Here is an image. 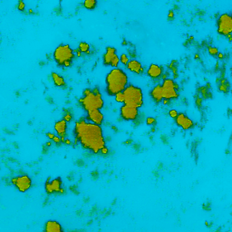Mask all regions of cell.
Here are the masks:
<instances>
[{"label": "cell", "instance_id": "d6a6232c", "mask_svg": "<svg viewBox=\"0 0 232 232\" xmlns=\"http://www.w3.org/2000/svg\"><path fill=\"white\" fill-rule=\"evenodd\" d=\"M169 114H170V116L171 118L175 119V118L177 117V115H178V112H177L176 110H170V112H169Z\"/></svg>", "mask_w": 232, "mask_h": 232}, {"label": "cell", "instance_id": "60d3db41", "mask_svg": "<svg viewBox=\"0 0 232 232\" xmlns=\"http://www.w3.org/2000/svg\"><path fill=\"white\" fill-rule=\"evenodd\" d=\"M218 57H219V59H222V58H223V54H219V53H218Z\"/></svg>", "mask_w": 232, "mask_h": 232}, {"label": "cell", "instance_id": "f1b7e54d", "mask_svg": "<svg viewBox=\"0 0 232 232\" xmlns=\"http://www.w3.org/2000/svg\"><path fill=\"white\" fill-rule=\"evenodd\" d=\"M115 98V101L118 102H124V95H123V92H118L117 95L114 96Z\"/></svg>", "mask_w": 232, "mask_h": 232}, {"label": "cell", "instance_id": "4dcf8cb0", "mask_svg": "<svg viewBox=\"0 0 232 232\" xmlns=\"http://www.w3.org/2000/svg\"><path fill=\"white\" fill-rule=\"evenodd\" d=\"M146 122H147L148 125H155L156 121H155V119L153 118V117H148L147 120H146Z\"/></svg>", "mask_w": 232, "mask_h": 232}, {"label": "cell", "instance_id": "ac0fdd59", "mask_svg": "<svg viewBox=\"0 0 232 232\" xmlns=\"http://www.w3.org/2000/svg\"><path fill=\"white\" fill-rule=\"evenodd\" d=\"M62 183L63 182H62L61 178H55L50 182L54 193H59L60 190L62 189Z\"/></svg>", "mask_w": 232, "mask_h": 232}, {"label": "cell", "instance_id": "1f68e13d", "mask_svg": "<svg viewBox=\"0 0 232 232\" xmlns=\"http://www.w3.org/2000/svg\"><path fill=\"white\" fill-rule=\"evenodd\" d=\"M17 8H18V10H20V11H24L25 8H26L25 3L23 2V1H19V2H18V5H17Z\"/></svg>", "mask_w": 232, "mask_h": 232}, {"label": "cell", "instance_id": "8fae6325", "mask_svg": "<svg viewBox=\"0 0 232 232\" xmlns=\"http://www.w3.org/2000/svg\"><path fill=\"white\" fill-rule=\"evenodd\" d=\"M176 123L178 126H180L181 129L187 131L194 127V122L192 120H190L189 117H187L184 113H178L177 117L175 118Z\"/></svg>", "mask_w": 232, "mask_h": 232}, {"label": "cell", "instance_id": "3957f363", "mask_svg": "<svg viewBox=\"0 0 232 232\" xmlns=\"http://www.w3.org/2000/svg\"><path fill=\"white\" fill-rule=\"evenodd\" d=\"M54 59L60 66L70 67L72 65L73 58L74 57V51L67 44L58 45L53 54Z\"/></svg>", "mask_w": 232, "mask_h": 232}, {"label": "cell", "instance_id": "cb8c5ba5", "mask_svg": "<svg viewBox=\"0 0 232 232\" xmlns=\"http://www.w3.org/2000/svg\"><path fill=\"white\" fill-rule=\"evenodd\" d=\"M46 136H47L49 139H51V140H53V141H54L55 143H57V144H59V143L62 142L61 138H60L59 136H56V135H54V134H53V133H51V132H47V133H46Z\"/></svg>", "mask_w": 232, "mask_h": 232}, {"label": "cell", "instance_id": "f35d334b", "mask_svg": "<svg viewBox=\"0 0 232 232\" xmlns=\"http://www.w3.org/2000/svg\"><path fill=\"white\" fill-rule=\"evenodd\" d=\"M64 143H65V144H68V145H71V141H70V140H67V139H65Z\"/></svg>", "mask_w": 232, "mask_h": 232}, {"label": "cell", "instance_id": "7c38bea8", "mask_svg": "<svg viewBox=\"0 0 232 232\" xmlns=\"http://www.w3.org/2000/svg\"><path fill=\"white\" fill-rule=\"evenodd\" d=\"M54 128L55 132H57L58 136L61 138V141L63 143H64L65 141V135H66V131H67V122H65L64 119L58 121L54 123Z\"/></svg>", "mask_w": 232, "mask_h": 232}, {"label": "cell", "instance_id": "2e32d148", "mask_svg": "<svg viewBox=\"0 0 232 232\" xmlns=\"http://www.w3.org/2000/svg\"><path fill=\"white\" fill-rule=\"evenodd\" d=\"M150 97L153 98V100L157 102L160 103L163 101V95H162V88H161V84H157L155 85L152 91L150 92Z\"/></svg>", "mask_w": 232, "mask_h": 232}, {"label": "cell", "instance_id": "d590c367", "mask_svg": "<svg viewBox=\"0 0 232 232\" xmlns=\"http://www.w3.org/2000/svg\"><path fill=\"white\" fill-rule=\"evenodd\" d=\"M100 152H101V153H102V154L105 155V154H107V153H109V150H108V148L105 146V147H103V148L100 150Z\"/></svg>", "mask_w": 232, "mask_h": 232}, {"label": "cell", "instance_id": "30bf717a", "mask_svg": "<svg viewBox=\"0 0 232 232\" xmlns=\"http://www.w3.org/2000/svg\"><path fill=\"white\" fill-rule=\"evenodd\" d=\"M86 121L95 123L98 125H101L103 122L104 120V116L102 114V112L100 110H91L86 112V117H85Z\"/></svg>", "mask_w": 232, "mask_h": 232}, {"label": "cell", "instance_id": "7402d4cb", "mask_svg": "<svg viewBox=\"0 0 232 232\" xmlns=\"http://www.w3.org/2000/svg\"><path fill=\"white\" fill-rule=\"evenodd\" d=\"M79 51L81 53H89V50H90V45L89 44L85 43V42H81L79 44V47H78Z\"/></svg>", "mask_w": 232, "mask_h": 232}, {"label": "cell", "instance_id": "484cf974", "mask_svg": "<svg viewBox=\"0 0 232 232\" xmlns=\"http://www.w3.org/2000/svg\"><path fill=\"white\" fill-rule=\"evenodd\" d=\"M64 118H63V119H64L65 122H71V121H72V118H73L72 113L69 112V111H67V110H64Z\"/></svg>", "mask_w": 232, "mask_h": 232}, {"label": "cell", "instance_id": "e575fe53", "mask_svg": "<svg viewBox=\"0 0 232 232\" xmlns=\"http://www.w3.org/2000/svg\"><path fill=\"white\" fill-rule=\"evenodd\" d=\"M91 92H92V90L89 89V88H86V89H84V92H83V95H84V96H86V95H90Z\"/></svg>", "mask_w": 232, "mask_h": 232}, {"label": "cell", "instance_id": "5b68a950", "mask_svg": "<svg viewBox=\"0 0 232 232\" xmlns=\"http://www.w3.org/2000/svg\"><path fill=\"white\" fill-rule=\"evenodd\" d=\"M124 95V103L128 105L141 108L143 105V95L142 91L140 87L130 84L123 90Z\"/></svg>", "mask_w": 232, "mask_h": 232}, {"label": "cell", "instance_id": "9a60e30c", "mask_svg": "<svg viewBox=\"0 0 232 232\" xmlns=\"http://www.w3.org/2000/svg\"><path fill=\"white\" fill-rule=\"evenodd\" d=\"M126 67L129 71H131L134 74H142L144 72L143 66L142 65V64L140 62L137 61V60H130L128 64L126 65Z\"/></svg>", "mask_w": 232, "mask_h": 232}, {"label": "cell", "instance_id": "74e56055", "mask_svg": "<svg viewBox=\"0 0 232 232\" xmlns=\"http://www.w3.org/2000/svg\"><path fill=\"white\" fill-rule=\"evenodd\" d=\"M74 52H76V54H77V56H78V57L82 56V53H81V52L79 51V49H78V50H75Z\"/></svg>", "mask_w": 232, "mask_h": 232}, {"label": "cell", "instance_id": "4316f807", "mask_svg": "<svg viewBox=\"0 0 232 232\" xmlns=\"http://www.w3.org/2000/svg\"><path fill=\"white\" fill-rule=\"evenodd\" d=\"M120 64V58L118 57V55L116 54L114 57H113V59L112 60V63H111V66L113 67V68H117L118 65Z\"/></svg>", "mask_w": 232, "mask_h": 232}, {"label": "cell", "instance_id": "f546056e", "mask_svg": "<svg viewBox=\"0 0 232 232\" xmlns=\"http://www.w3.org/2000/svg\"><path fill=\"white\" fill-rule=\"evenodd\" d=\"M208 53H210L211 55H217L218 54V50L216 47H212V46H211V47H208Z\"/></svg>", "mask_w": 232, "mask_h": 232}, {"label": "cell", "instance_id": "8d00e7d4", "mask_svg": "<svg viewBox=\"0 0 232 232\" xmlns=\"http://www.w3.org/2000/svg\"><path fill=\"white\" fill-rule=\"evenodd\" d=\"M168 18H169L170 20H172V19L174 18V12H173V10H170V12H169Z\"/></svg>", "mask_w": 232, "mask_h": 232}, {"label": "cell", "instance_id": "9c48e42d", "mask_svg": "<svg viewBox=\"0 0 232 232\" xmlns=\"http://www.w3.org/2000/svg\"><path fill=\"white\" fill-rule=\"evenodd\" d=\"M12 183L21 192L27 191L32 186V180L27 175H22L12 179Z\"/></svg>", "mask_w": 232, "mask_h": 232}, {"label": "cell", "instance_id": "836d02e7", "mask_svg": "<svg viewBox=\"0 0 232 232\" xmlns=\"http://www.w3.org/2000/svg\"><path fill=\"white\" fill-rule=\"evenodd\" d=\"M196 104H197V106H198V107H201V105H202V99L200 98V97L197 98L196 99Z\"/></svg>", "mask_w": 232, "mask_h": 232}, {"label": "cell", "instance_id": "5bb4252c", "mask_svg": "<svg viewBox=\"0 0 232 232\" xmlns=\"http://www.w3.org/2000/svg\"><path fill=\"white\" fill-rule=\"evenodd\" d=\"M163 74V69L160 65L158 64H150L147 70V74L152 79H158Z\"/></svg>", "mask_w": 232, "mask_h": 232}, {"label": "cell", "instance_id": "603a6c76", "mask_svg": "<svg viewBox=\"0 0 232 232\" xmlns=\"http://www.w3.org/2000/svg\"><path fill=\"white\" fill-rule=\"evenodd\" d=\"M200 94H201V95L203 96V98H205V99L211 98V92H208V87L202 86V87H200Z\"/></svg>", "mask_w": 232, "mask_h": 232}, {"label": "cell", "instance_id": "44dd1931", "mask_svg": "<svg viewBox=\"0 0 232 232\" xmlns=\"http://www.w3.org/2000/svg\"><path fill=\"white\" fill-rule=\"evenodd\" d=\"M97 6V1L96 0H85L84 2V6L86 8V9H89V10H92L95 9Z\"/></svg>", "mask_w": 232, "mask_h": 232}, {"label": "cell", "instance_id": "277c9868", "mask_svg": "<svg viewBox=\"0 0 232 232\" xmlns=\"http://www.w3.org/2000/svg\"><path fill=\"white\" fill-rule=\"evenodd\" d=\"M79 103L82 105L85 112L95 109L100 110L104 106V102L98 87H95L94 90H92L90 95L84 96L83 98H80Z\"/></svg>", "mask_w": 232, "mask_h": 232}, {"label": "cell", "instance_id": "d4e9b609", "mask_svg": "<svg viewBox=\"0 0 232 232\" xmlns=\"http://www.w3.org/2000/svg\"><path fill=\"white\" fill-rule=\"evenodd\" d=\"M119 58H120V63H122L123 65H127V64H128V63H129V61H130L129 56L127 54H122Z\"/></svg>", "mask_w": 232, "mask_h": 232}, {"label": "cell", "instance_id": "7a4b0ae2", "mask_svg": "<svg viewBox=\"0 0 232 232\" xmlns=\"http://www.w3.org/2000/svg\"><path fill=\"white\" fill-rule=\"evenodd\" d=\"M106 92L110 96H115L118 92H123L128 85V76L120 68H113L105 78Z\"/></svg>", "mask_w": 232, "mask_h": 232}, {"label": "cell", "instance_id": "ba28073f", "mask_svg": "<svg viewBox=\"0 0 232 232\" xmlns=\"http://www.w3.org/2000/svg\"><path fill=\"white\" fill-rule=\"evenodd\" d=\"M120 115L125 121H134L139 117V109L124 103L120 109Z\"/></svg>", "mask_w": 232, "mask_h": 232}, {"label": "cell", "instance_id": "e0dca14e", "mask_svg": "<svg viewBox=\"0 0 232 232\" xmlns=\"http://www.w3.org/2000/svg\"><path fill=\"white\" fill-rule=\"evenodd\" d=\"M44 231L46 232H62L63 228L59 222L55 221V220H48L45 223L44 226Z\"/></svg>", "mask_w": 232, "mask_h": 232}, {"label": "cell", "instance_id": "52a82bcc", "mask_svg": "<svg viewBox=\"0 0 232 232\" xmlns=\"http://www.w3.org/2000/svg\"><path fill=\"white\" fill-rule=\"evenodd\" d=\"M217 31L221 36L228 37L232 33V17L228 14H222L217 20Z\"/></svg>", "mask_w": 232, "mask_h": 232}, {"label": "cell", "instance_id": "6da1fadb", "mask_svg": "<svg viewBox=\"0 0 232 232\" xmlns=\"http://www.w3.org/2000/svg\"><path fill=\"white\" fill-rule=\"evenodd\" d=\"M74 133L75 142L94 153H100V150L106 146L102 129L98 124L81 119L75 122Z\"/></svg>", "mask_w": 232, "mask_h": 232}, {"label": "cell", "instance_id": "ffe728a7", "mask_svg": "<svg viewBox=\"0 0 232 232\" xmlns=\"http://www.w3.org/2000/svg\"><path fill=\"white\" fill-rule=\"evenodd\" d=\"M229 88H230V84L229 83L226 79H222L221 82H220L219 85H218V90L220 92H224V94H228V91H229Z\"/></svg>", "mask_w": 232, "mask_h": 232}, {"label": "cell", "instance_id": "b9f144b4", "mask_svg": "<svg viewBox=\"0 0 232 232\" xmlns=\"http://www.w3.org/2000/svg\"><path fill=\"white\" fill-rule=\"evenodd\" d=\"M227 37L228 38V41H229V42H231V41H232V37H231V34H229V36H228Z\"/></svg>", "mask_w": 232, "mask_h": 232}, {"label": "cell", "instance_id": "8992f818", "mask_svg": "<svg viewBox=\"0 0 232 232\" xmlns=\"http://www.w3.org/2000/svg\"><path fill=\"white\" fill-rule=\"evenodd\" d=\"M162 95L165 100H174L179 97V85L172 79L166 78L161 84Z\"/></svg>", "mask_w": 232, "mask_h": 232}, {"label": "cell", "instance_id": "d6986e66", "mask_svg": "<svg viewBox=\"0 0 232 232\" xmlns=\"http://www.w3.org/2000/svg\"><path fill=\"white\" fill-rule=\"evenodd\" d=\"M52 79H53V82H54L55 86L61 87V86L65 85L64 79L56 73H52Z\"/></svg>", "mask_w": 232, "mask_h": 232}, {"label": "cell", "instance_id": "4fadbf2b", "mask_svg": "<svg viewBox=\"0 0 232 232\" xmlns=\"http://www.w3.org/2000/svg\"><path fill=\"white\" fill-rule=\"evenodd\" d=\"M117 54V50L114 47H112V46H108L106 47V51L104 53L103 56H102V64L103 65L105 66H111V63L112 60L113 59V57Z\"/></svg>", "mask_w": 232, "mask_h": 232}, {"label": "cell", "instance_id": "ab89813d", "mask_svg": "<svg viewBox=\"0 0 232 232\" xmlns=\"http://www.w3.org/2000/svg\"><path fill=\"white\" fill-rule=\"evenodd\" d=\"M162 102H163V104H169V103H170V100H165V99H163Z\"/></svg>", "mask_w": 232, "mask_h": 232}, {"label": "cell", "instance_id": "83f0119b", "mask_svg": "<svg viewBox=\"0 0 232 232\" xmlns=\"http://www.w3.org/2000/svg\"><path fill=\"white\" fill-rule=\"evenodd\" d=\"M44 189H45V191L47 194H53L54 191H53V189L51 187V184H50V181H49V179L47 180V181L45 182V185H44Z\"/></svg>", "mask_w": 232, "mask_h": 232}]
</instances>
